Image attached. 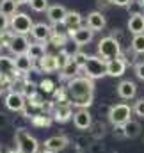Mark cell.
Segmentation results:
<instances>
[{"instance_id":"cell-1","label":"cell","mask_w":144,"mask_h":153,"mask_svg":"<svg viewBox=\"0 0 144 153\" xmlns=\"http://www.w3.org/2000/svg\"><path fill=\"white\" fill-rule=\"evenodd\" d=\"M66 91L70 96V103L76 109H87L94 102V82L87 76H75L68 80Z\"/></svg>"},{"instance_id":"cell-2","label":"cell","mask_w":144,"mask_h":153,"mask_svg":"<svg viewBox=\"0 0 144 153\" xmlns=\"http://www.w3.org/2000/svg\"><path fill=\"white\" fill-rule=\"evenodd\" d=\"M14 143L22 153H39V143L27 128H18L14 132Z\"/></svg>"},{"instance_id":"cell-3","label":"cell","mask_w":144,"mask_h":153,"mask_svg":"<svg viewBox=\"0 0 144 153\" xmlns=\"http://www.w3.org/2000/svg\"><path fill=\"white\" fill-rule=\"evenodd\" d=\"M82 71H84V76H87L91 80L102 78V76L107 75V61L102 59L100 55H89Z\"/></svg>"},{"instance_id":"cell-4","label":"cell","mask_w":144,"mask_h":153,"mask_svg":"<svg viewBox=\"0 0 144 153\" xmlns=\"http://www.w3.org/2000/svg\"><path fill=\"white\" fill-rule=\"evenodd\" d=\"M98 55L105 61L117 59L121 55V45L110 36H105L98 41Z\"/></svg>"},{"instance_id":"cell-5","label":"cell","mask_w":144,"mask_h":153,"mask_svg":"<svg viewBox=\"0 0 144 153\" xmlns=\"http://www.w3.org/2000/svg\"><path fill=\"white\" fill-rule=\"evenodd\" d=\"M9 27L14 34L27 36V34H30V30L34 27V22L27 13H16L14 16L9 18Z\"/></svg>"},{"instance_id":"cell-6","label":"cell","mask_w":144,"mask_h":153,"mask_svg":"<svg viewBox=\"0 0 144 153\" xmlns=\"http://www.w3.org/2000/svg\"><path fill=\"white\" fill-rule=\"evenodd\" d=\"M134 114V109L126 103H116V105H110V111H108V121L114 125H125L132 119Z\"/></svg>"},{"instance_id":"cell-7","label":"cell","mask_w":144,"mask_h":153,"mask_svg":"<svg viewBox=\"0 0 144 153\" xmlns=\"http://www.w3.org/2000/svg\"><path fill=\"white\" fill-rule=\"evenodd\" d=\"M5 107L13 112H23L27 109V98L20 91H9L5 94Z\"/></svg>"},{"instance_id":"cell-8","label":"cell","mask_w":144,"mask_h":153,"mask_svg":"<svg viewBox=\"0 0 144 153\" xmlns=\"http://www.w3.org/2000/svg\"><path fill=\"white\" fill-rule=\"evenodd\" d=\"M68 36H70V39H71L76 46H84V45H87V43H91V41H93L94 32H93L87 25H82V27H80V29H76V30H70V32H68Z\"/></svg>"},{"instance_id":"cell-9","label":"cell","mask_w":144,"mask_h":153,"mask_svg":"<svg viewBox=\"0 0 144 153\" xmlns=\"http://www.w3.org/2000/svg\"><path fill=\"white\" fill-rule=\"evenodd\" d=\"M126 66H128V61L126 57L121 53L117 59H112V61H107V75L108 76H123L125 71H126Z\"/></svg>"},{"instance_id":"cell-10","label":"cell","mask_w":144,"mask_h":153,"mask_svg":"<svg viewBox=\"0 0 144 153\" xmlns=\"http://www.w3.org/2000/svg\"><path fill=\"white\" fill-rule=\"evenodd\" d=\"M93 125V116L87 109H78L73 112V126L76 130H89Z\"/></svg>"},{"instance_id":"cell-11","label":"cell","mask_w":144,"mask_h":153,"mask_svg":"<svg viewBox=\"0 0 144 153\" xmlns=\"http://www.w3.org/2000/svg\"><path fill=\"white\" fill-rule=\"evenodd\" d=\"M29 45H30V41L27 39V36L14 34V36H13V39H11V45H9L7 48L11 50V53H13L14 57H18V55H23V53H27V50H29Z\"/></svg>"},{"instance_id":"cell-12","label":"cell","mask_w":144,"mask_h":153,"mask_svg":"<svg viewBox=\"0 0 144 153\" xmlns=\"http://www.w3.org/2000/svg\"><path fill=\"white\" fill-rule=\"evenodd\" d=\"M68 144H70L68 135H52V137H48L45 141L43 146H45V150H52V152L59 153V152H62V150H66Z\"/></svg>"},{"instance_id":"cell-13","label":"cell","mask_w":144,"mask_h":153,"mask_svg":"<svg viewBox=\"0 0 144 153\" xmlns=\"http://www.w3.org/2000/svg\"><path fill=\"white\" fill-rule=\"evenodd\" d=\"M85 25H87L93 32H96V30H103V29H105L107 20H105V16H103V13H102V11H93V13H89V14H87Z\"/></svg>"},{"instance_id":"cell-14","label":"cell","mask_w":144,"mask_h":153,"mask_svg":"<svg viewBox=\"0 0 144 153\" xmlns=\"http://www.w3.org/2000/svg\"><path fill=\"white\" fill-rule=\"evenodd\" d=\"M66 14H68V9H66L64 5H61V4H53V5H50L48 11H46V16H48V20L52 22V25L64 23Z\"/></svg>"},{"instance_id":"cell-15","label":"cell","mask_w":144,"mask_h":153,"mask_svg":"<svg viewBox=\"0 0 144 153\" xmlns=\"http://www.w3.org/2000/svg\"><path fill=\"white\" fill-rule=\"evenodd\" d=\"M117 96L119 98H123V100H132V98H135V94H137V85H135V82H132V80H121L119 84H117Z\"/></svg>"},{"instance_id":"cell-16","label":"cell","mask_w":144,"mask_h":153,"mask_svg":"<svg viewBox=\"0 0 144 153\" xmlns=\"http://www.w3.org/2000/svg\"><path fill=\"white\" fill-rule=\"evenodd\" d=\"M52 27L50 25H46V23H34V27H32V30H30V34H32V38L36 39L37 43H46V41H50L52 38Z\"/></svg>"},{"instance_id":"cell-17","label":"cell","mask_w":144,"mask_h":153,"mask_svg":"<svg viewBox=\"0 0 144 153\" xmlns=\"http://www.w3.org/2000/svg\"><path fill=\"white\" fill-rule=\"evenodd\" d=\"M52 117L55 123H68L70 119H73V105L66 103V105H55Z\"/></svg>"},{"instance_id":"cell-18","label":"cell","mask_w":144,"mask_h":153,"mask_svg":"<svg viewBox=\"0 0 144 153\" xmlns=\"http://www.w3.org/2000/svg\"><path fill=\"white\" fill-rule=\"evenodd\" d=\"M14 66H16V71L20 75H27V73H30L34 70V61L27 53H23V55L14 57Z\"/></svg>"},{"instance_id":"cell-19","label":"cell","mask_w":144,"mask_h":153,"mask_svg":"<svg viewBox=\"0 0 144 153\" xmlns=\"http://www.w3.org/2000/svg\"><path fill=\"white\" fill-rule=\"evenodd\" d=\"M37 62H39V71H41V73H53V71H59L57 55L46 53V55H45L43 59H39Z\"/></svg>"},{"instance_id":"cell-20","label":"cell","mask_w":144,"mask_h":153,"mask_svg":"<svg viewBox=\"0 0 144 153\" xmlns=\"http://www.w3.org/2000/svg\"><path fill=\"white\" fill-rule=\"evenodd\" d=\"M0 75H5V76H16L20 75L16 71V66H14V59L7 57V55H0Z\"/></svg>"},{"instance_id":"cell-21","label":"cell","mask_w":144,"mask_h":153,"mask_svg":"<svg viewBox=\"0 0 144 153\" xmlns=\"http://www.w3.org/2000/svg\"><path fill=\"white\" fill-rule=\"evenodd\" d=\"M82 23H84V18H82L80 13H76V11H68V14H66V18H64V25H66L68 32L80 29Z\"/></svg>"},{"instance_id":"cell-22","label":"cell","mask_w":144,"mask_h":153,"mask_svg":"<svg viewBox=\"0 0 144 153\" xmlns=\"http://www.w3.org/2000/svg\"><path fill=\"white\" fill-rule=\"evenodd\" d=\"M123 126H125V139H135V137H139V135L143 134V126H141V123L135 121V119H130V121L125 123Z\"/></svg>"},{"instance_id":"cell-23","label":"cell","mask_w":144,"mask_h":153,"mask_svg":"<svg viewBox=\"0 0 144 153\" xmlns=\"http://www.w3.org/2000/svg\"><path fill=\"white\" fill-rule=\"evenodd\" d=\"M128 30L134 36L135 34H144V14L130 16V20H128Z\"/></svg>"},{"instance_id":"cell-24","label":"cell","mask_w":144,"mask_h":153,"mask_svg":"<svg viewBox=\"0 0 144 153\" xmlns=\"http://www.w3.org/2000/svg\"><path fill=\"white\" fill-rule=\"evenodd\" d=\"M82 71V68L73 61V55H71V61L61 70V76L62 78H66V80H71V78H75V76H78V73Z\"/></svg>"},{"instance_id":"cell-25","label":"cell","mask_w":144,"mask_h":153,"mask_svg":"<svg viewBox=\"0 0 144 153\" xmlns=\"http://www.w3.org/2000/svg\"><path fill=\"white\" fill-rule=\"evenodd\" d=\"M27 55H29L34 62L39 61V59H43V57L46 55V52H45V45H43V43H37V41L30 43V45H29V50H27Z\"/></svg>"},{"instance_id":"cell-26","label":"cell","mask_w":144,"mask_h":153,"mask_svg":"<svg viewBox=\"0 0 144 153\" xmlns=\"http://www.w3.org/2000/svg\"><path fill=\"white\" fill-rule=\"evenodd\" d=\"M89 135L94 139V141H100L107 135V125L102 123V121H93L91 128H89Z\"/></svg>"},{"instance_id":"cell-27","label":"cell","mask_w":144,"mask_h":153,"mask_svg":"<svg viewBox=\"0 0 144 153\" xmlns=\"http://www.w3.org/2000/svg\"><path fill=\"white\" fill-rule=\"evenodd\" d=\"M73 143H75V150H76V152H87L89 146L94 143V139H93L91 135H87V134H82V135L75 137Z\"/></svg>"},{"instance_id":"cell-28","label":"cell","mask_w":144,"mask_h":153,"mask_svg":"<svg viewBox=\"0 0 144 153\" xmlns=\"http://www.w3.org/2000/svg\"><path fill=\"white\" fill-rule=\"evenodd\" d=\"M30 123L34 125V126H37V128H48L52 123H53V117L48 114H34L32 117H30Z\"/></svg>"},{"instance_id":"cell-29","label":"cell","mask_w":144,"mask_h":153,"mask_svg":"<svg viewBox=\"0 0 144 153\" xmlns=\"http://www.w3.org/2000/svg\"><path fill=\"white\" fill-rule=\"evenodd\" d=\"M16 7H18V4H16L14 0H0V13H2L4 16H7V18L14 16V14L18 13Z\"/></svg>"},{"instance_id":"cell-30","label":"cell","mask_w":144,"mask_h":153,"mask_svg":"<svg viewBox=\"0 0 144 153\" xmlns=\"http://www.w3.org/2000/svg\"><path fill=\"white\" fill-rule=\"evenodd\" d=\"M20 93L29 100V98H32L34 94H37V84H34V82H29V80H23L22 84H20Z\"/></svg>"},{"instance_id":"cell-31","label":"cell","mask_w":144,"mask_h":153,"mask_svg":"<svg viewBox=\"0 0 144 153\" xmlns=\"http://www.w3.org/2000/svg\"><path fill=\"white\" fill-rule=\"evenodd\" d=\"M68 34H61V32H52V38H50V45H53V46H57V48H64L66 46V43H68Z\"/></svg>"},{"instance_id":"cell-32","label":"cell","mask_w":144,"mask_h":153,"mask_svg":"<svg viewBox=\"0 0 144 153\" xmlns=\"http://www.w3.org/2000/svg\"><path fill=\"white\" fill-rule=\"evenodd\" d=\"M132 50L135 53H144V34H135L132 38Z\"/></svg>"},{"instance_id":"cell-33","label":"cell","mask_w":144,"mask_h":153,"mask_svg":"<svg viewBox=\"0 0 144 153\" xmlns=\"http://www.w3.org/2000/svg\"><path fill=\"white\" fill-rule=\"evenodd\" d=\"M126 9H128V14H130V16H137V14H143L144 5L141 4V0H132V2L126 5Z\"/></svg>"},{"instance_id":"cell-34","label":"cell","mask_w":144,"mask_h":153,"mask_svg":"<svg viewBox=\"0 0 144 153\" xmlns=\"http://www.w3.org/2000/svg\"><path fill=\"white\" fill-rule=\"evenodd\" d=\"M71 55H73V53H70V52H68V50H64V48L59 52V55H57V66H59V71H61V70H62V68L71 61Z\"/></svg>"},{"instance_id":"cell-35","label":"cell","mask_w":144,"mask_h":153,"mask_svg":"<svg viewBox=\"0 0 144 153\" xmlns=\"http://www.w3.org/2000/svg\"><path fill=\"white\" fill-rule=\"evenodd\" d=\"M29 5H30V9L36 11V13H45V11H48V7H50L48 0H30Z\"/></svg>"},{"instance_id":"cell-36","label":"cell","mask_w":144,"mask_h":153,"mask_svg":"<svg viewBox=\"0 0 144 153\" xmlns=\"http://www.w3.org/2000/svg\"><path fill=\"white\" fill-rule=\"evenodd\" d=\"M87 57H89V55H87V53H84V52H75V53H73V61H75L80 68H84V66H85Z\"/></svg>"},{"instance_id":"cell-37","label":"cell","mask_w":144,"mask_h":153,"mask_svg":"<svg viewBox=\"0 0 144 153\" xmlns=\"http://www.w3.org/2000/svg\"><path fill=\"white\" fill-rule=\"evenodd\" d=\"M37 87H41L45 93H53V91H55V84H53L52 80H48V78H46V80H41V82L37 84Z\"/></svg>"},{"instance_id":"cell-38","label":"cell","mask_w":144,"mask_h":153,"mask_svg":"<svg viewBox=\"0 0 144 153\" xmlns=\"http://www.w3.org/2000/svg\"><path fill=\"white\" fill-rule=\"evenodd\" d=\"M132 109H134V114H135V116H139V117H144V98H139Z\"/></svg>"},{"instance_id":"cell-39","label":"cell","mask_w":144,"mask_h":153,"mask_svg":"<svg viewBox=\"0 0 144 153\" xmlns=\"http://www.w3.org/2000/svg\"><path fill=\"white\" fill-rule=\"evenodd\" d=\"M112 135L116 139H125V126L123 125H114L112 126Z\"/></svg>"},{"instance_id":"cell-40","label":"cell","mask_w":144,"mask_h":153,"mask_svg":"<svg viewBox=\"0 0 144 153\" xmlns=\"http://www.w3.org/2000/svg\"><path fill=\"white\" fill-rule=\"evenodd\" d=\"M13 36H14V32H13V30H4V32L0 34V38H2V45H4L5 48L11 45V39H13Z\"/></svg>"},{"instance_id":"cell-41","label":"cell","mask_w":144,"mask_h":153,"mask_svg":"<svg viewBox=\"0 0 144 153\" xmlns=\"http://www.w3.org/2000/svg\"><path fill=\"white\" fill-rule=\"evenodd\" d=\"M87 153H103V144H100L98 141H94V143L89 146Z\"/></svg>"},{"instance_id":"cell-42","label":"cell","mask_w":144,"mask_h":153,"mask_svg":"<svg viewBox=\"0 0 144 153\" xmlns=\"http://www.w3.org/2000/svg\"><path fill=\"white\" fill-rule=\"evenodd\" d=\"M9 125H11V119H9V116L4 114V112H0V130L7 128Z\"/></svg>"},{"instance_id":"cell-43","label":"cell","mask_w":144,"mask_h":153,"mask_svg":"<svg viewBox=\"0 0 144 153\" xmlns=\"http://www.w3.org/2000/svg\"><path fill=\"white\" fill-rule=\"evenodd\" d=\"M135 75H137V78L144 80V61H141V62L135 64Z\"/></svg>"},{"instance_id":"cell-44","label":"cell","mask_w":144,"mask_h":153,"mask_svg":"<svg viewBox=\"0 0 144 153\" xmlns=\"http://www.w3.org/2000/svg\"><path fill=\"white\" fill-rule=\"evenodd\" d=\"M7 27H9V18L0 13V34H2L4 30H7Z\"/></svg>"},{"instance_id":"cell-45","label":"cell","mask_w":144,"mask_h":153,"mask_svg":"<svg viewBox=\"0 0 144 153\" xmlns=\"http://www.w3.org/2000/svg\"><path fill=\"white\" fill-rule=\"evenodd\" d=\"M110 38H114L119 45H121V41H123V30H121V29H114V30L110 32Z\"/></svg>"},{"instance_id":"cell-46","label":"cell","mask_w":144,"mask_h":153,"mask_svg":"<svg viewBox=\"0 0 144 153\" xmlns=\"http://www.w3.org/2000/svg\"><path fill=\"white\" fill-rule=\"evenodd\" d=\"M96 5H98V11H105V9H108L112 4H110V0H96Z\"/></svg>"},{"instance_id":"cell-47","label":"cell","mask_w":144,"mask_h":153,"mask_svg":"<svg viewBox=\"0 0 144 153\" xmlns=\"http://www.w3.org/2000/svg\"><path fill=\"white\" fill-rule=\"evenodd\" d=\"M130 2H132V0H110L112 5H119V7H126Z\"/></svg>"},{"instance_id":"cell-48","label":"cell","mask_w":144,"mask_h":153,"mask_svg":"<svg viewBox=\"0 0 144 153\" xmlns=\"http://www.w3.org/2000/svg\"><path fill=\"white\" fill-rule=\"evenodd\" d=\"M14 2H16V4H18V5H20V4H29V2H30V0H14Z\"/></svg>"},{"instance_id":"cell-49","label":"cell","mask_w":144,"mask_h":153,"mask_svg":"<svg viewBox=\"0 0 144 153\" xmlns=\"http://www.w3.org/2000/svg\"><path fill=\"white\" fill-rule=\"evenodd\" d=\"M5 153H22L18 148H14V150H9V152H5Z\"/></svg>"},{"instance_id":"cell-50","label":"cell","mask_w":144,"mask_h":153,"mask_svg":"<svg viewBox=\"0 0 144 153\" xmlns=\"http://www.w3.org/2000/svg\"><path fill=\"white\" fill-rule=\"evenodd\" d=\"M39 153H55V152H52V150H45V148H43Z\"/></svg>"},{"instance_id":"cell-51","label":"cell","mask_w":144,"mask_h":153,"mask_svg":"<svg viewBox=\"0 0 144 153\" xmlns=\"http://www.w3.org/2000/svg\"><path fill=\"white\" fill-rule=\"evenodd\" d=\"M2 93H4V85L0 84V94H2Z\"/></svg>"},{"instance_id":"cell-52","label":"cell","mask_w":144,"mask_h":153,"mask_svg":"<svg viewBox=\"0 0 144 153\" xmlns=\"http://www.w3.org/2000/svg\"><path fill=\"white\" fill-rule=\"evenodd\" d=\"M2 46H4V45H2V38H0V48H2Z\"/></svg>"},{"instance_id":"cell-53","label":"cell","mask_w":144,"mask_h":153,"mask_svg":"<svg viewBox=\"0 0 144 153\" xmlns=\"http://www.w3.org/2000/svg\"><path fill=\"white\" fill-rule=\"evenodd\" d=\"M76 153H87V152H76Z\"/></svg>"},{"instance_id":"cell-54","label":"cell","mask_w":144,"mask_h":153,"mask_svg":"<svg viewBox=\"0 0 144 153\" xmlns=\"http://www.w3.org/2000/svg\"><path fill=\"white\" fill-rule=\"evenodd\" d=\"M141 4H143V5H144V0H141Z\"/></svg>"}]
</instances>
